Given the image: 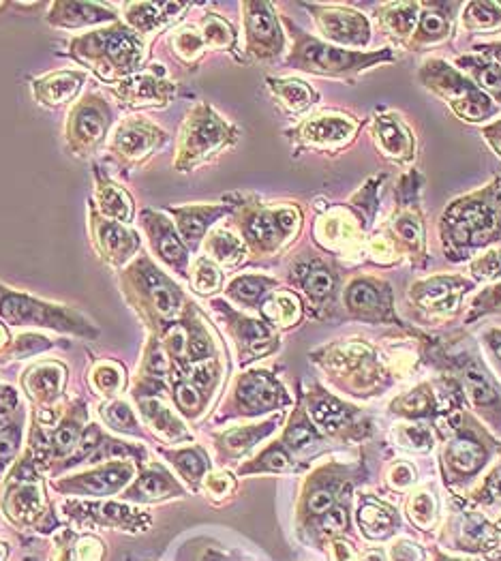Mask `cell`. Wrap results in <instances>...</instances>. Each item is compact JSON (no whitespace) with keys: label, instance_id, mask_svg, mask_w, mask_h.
<instances>
[{"label":"cell","instance_id":"obj_30","mask_svg":"<svg viewBox=\"0 0 501 561\" xmlns=\"http://www.w3.org/2000/svg\"><path fill=\"white\" fill-rule=\"evenodd\" d=\"M277 287V281L264 275H240L227 285V296L245 307H257L262 298Z\"/></svg>","mask_w":501,"mask_h":561},{"label":"cell","instance_id":"obj_25","mask_svg":"<svg viewBox=\"0 0 501 561\" xmlns=\"http://www.w3.org/2000/svg\"><path fill=\"white\" fill-rule=\"evenodd\" d=\"M493 210L482 202H469L452 212V234L461 242H474V238L487 236L493 230Z\"/></svg>","mask_w":501,"mask_h":561},{"label":"cell","instance_id":"obj_5","mask_svg":"<svg viewBox=\"0 0 501 561\" xmlns=\"http://www.w3.org/2000/svg\"><path fill=\"white\" fill-rule=\"evenodd\" d=\"M287 30L294 37V50L287 56V67L307 71L315 75H352L360 69H367L377 60L390 58L388 52L384 54H358V52H347L334 45L322 43L307 35L305 30H300L294 22L285 20Z\"/></svg>","mask_w":501,"mask_h":561},{"label":"cell","instance_id":"obj_3","mask_svg":"<svg viewBox=\"0 0 501 561\" xmlns=\"http://www.w3.org/2000/svg\"><path fill=\"white\" fill-rule=\"evenodd\" d=\"M238 140V129L227 123L208 103H197L185 116L178 129L176 140V172H193L221 150L234 146Z\"/></svg>","mask_w":501,"mask_h":561},{"label":"cell","instance_id":"obj_9","mask_svg":"<svg viewBox=\"0 0 501 561\" xmlns=\"http://www.w3.org/2000/svg\"><path fill=\"white\" fill-rule=\"evenodd\" d=\"M88 236L99 260L120 272L142 253V238L129 225L110 221L99 215L95 204L88 200Z\"/></svg>","mask_w":501,"mask_h":561},{"label":"cell","instance_id":"obj_29","mask_svg":"<svg viewBox=\"0 0 501 561\" xmlns=\"http://www.w3.org/2000/svg\"><path fill=\"white\" fill-rule=\"evenodd\" d=\"M294 281L311 300H326L334 292V275L315 262L296 266Z\"/></svg>","mask_w":501,"mask_h":561},{"label":"cell","instance_id":"obj_60","mask_svg":"<svg viewBox=\"0 0 501 561\" xmlns=\"http://www.w3.org/2000/svg\"><path fill=\"white\" fill-rule=\"evenodd\" d=\"M407 435L412 437V442H416V444H429V433L424 429H409Z\"/></svg>","mask_w":501,"mask_h":561},{"label":"cell","instance_id":"obj_4","mask_svg":"<svg viewBox=\"0 0 501 561\" xmlns=\"http://www.w3.org/2000/svg\"><path fill=\"white\" fill-rule=\"evenodd\" d=\"M0 322L7 326L50 328L84 339H97L99 335V330L80 311L11 290L3 283H0Z\"/></svg>","mask_w":501,"mask_h":561},{"label":"cell","instance_id":"obj_12","mask_svg":"<svg viewBox=\"0 0 501 561\" xmlns=\"http://www.w3.org/2000/svg\"><path fill=\"white\" fill-rule=\"evenodd\" d=\"M422 80L427 82V86H431L437 95H442L452 105V110L465 120L478 123V120L489 118L495 112L487 95H482L472 82L461 78L457 71L448 69L446 65H442V69H431V78L429 75H422Z\"/></svg>","mask_w":501,"mask_h":561},{"label":"cell","instance_id":"obj_62","mask_svg":"<svg viewBox=\"0 0 501 561\" xmlns=\"http://www.w3.org/2000/svg\"><path fill=\"white\" fill-rule=\"evenodd\" d=\"M497 354H499V358H501V343L497 345Z\"/></svg>","mask_w":501,"mask_h":561},{"label":"cell","instance_id":"obj_49","mask_svg":"<svg viewBox=\"0 0 501 561\" xmlns=\"http://www.w3.org/2000/svg\"><path fill=\"white\" fill-rule=\"evenodd\" d=\"M290 467V457H287L285 450H281L279 446L268 448L260 459H257L255 465L245 467L242 472H283V469Z\"/></svg>","mask_w":501,"mask_h":561},{"label":"cell","instance_id":"obj_53","mask_svg":"<svg viewBox=\"0 0 501 561\" xmlns=\"http://www.w3.org/2000/svg\"><path fill=\"white\" fill-rule=\"evenodd\" d=\"M52 347V341L39 335H20L18 339H13V352L11 358H26L30 354H39L43 350Z\"/></svg>","mask_w":501,"mask_h":561},{"label":"cell","instance_id":"obj_47","mask_svg":"<svg viewBox=\"0 0 501 561\" xmlns=\"http://www.w3.org/2000/svg\"><path fill=\"white\" fill-rule=\"evenodd\" d=\"M377 302H379V296L377 292L373 290V287L369 283H354L352 287H349V292H347V305L349 309H354V311H371L377 307Z\"/></svg>","mask_w":501,"mask_h":561},{"label":"cell","instance_id":"obj_21","mask_svg":"<svg viewBox=\"0 0 501 561\" xmlns=\"http://www.w3.org/2000/svg\"><path fill=\"white\" fill-rule=\"evenodd\" d=\"M135 467L131 461H112L105 463L93 472L75 476L65 480L60 487L75 493H88V495H110L118 489H123L125 484L131 480Z\"/></svg>","mask_w":501,"mask_h":561},{"label":"cell","instance_id":"obj_37","mask_svg":"<svg viewBox=\"0 0 501 561\" xmlns=\"http://www.w3.org/2000/svg\"><path fill=\"white\" fill-rule=\"evenodd\" d=\"M272 324H294L300 317V302L292 294H277L260 307Z\"/></svg>","mask_w":501,"mask_h":561},{"label":"cell","instance_id":"obj_36","mask_svg":"<svg viewBox=\"0 0 501 561\" xmlns=\"http://www.w3.org/2000/svg\"><path fill=\"white\" fill-rule=\"evenodd\" d=\"M172 491H176L174 480L167 476L161 469H148L140 476V480L135 482V487L131 489V497H146V499H159L170 495Z\"/></svg>","mask_w":501,"mask_h":561},{"label":"cell","instance_id":"obj_2","mask_svg":"<svg viewBox=\"0 0 501 561\" xmlns=\"http://www.w3.org/2000/svg\"><path fill=\"white\" fill-rule=\"evenodd\" d=\"M116 283L127 305L153 332L170 328L187 307L185 294L174 279L165 275L146 253H140L129 266L120 270Z\"/></svg>","mask_w":501,"mask_h":561},{"label":"cell","instance_id":"obj_41","mask_svg":"<svg viewBox=\"0 0 501 561\" xmlns=\"http://www.w3.org/2000/svg\"><path fill=\"white\" fill-rule=\"evenodd\" d=\"M22 442V412L15 416L7 427L0 429V474L5 472L7 465L15 459Z\"/></svg>","mask_w":501,"mask_h":561},{"label":"cell","instance_id":"obj_33","mask_svg":"<svg viewBox=\"0 0 501 561\" xmlns=\"http://www.w3.org/2000/svg\"><path fill=\"white\" fill-rule=\"evenodd\" d=\"M377 135L388 155L394 157H409L412 153V140H409L407 131L390 118H377Z\"/></svg>","mask_w":501,"mask_h":561},{"label":"cell","instance_id":"obj_55","mask_svg":"<svg viewBox=\"0 0 501 561\" xmlns=\"http://www.w3.org/2000/svg\"><path fill=\"white\" fill-rule=\"evenodd\" d=\"M334 504V497L330 491H315L309 497V510L315 514H326Z\"/></svg>","mask_w":501,"mask_h":561},{"label":"cell","instance_id":"obj_38","mask_svg":"<svg viewBox=\"0 0 501 561\" xmlns=\"http://www.w3.org/2000/svg\"><path fill=\"white\" fill-rule=\"evenodd\" d=\"M459 65L472 73L484 90H489L497 101H501V69L497 65L484 63V60L476 58H463L459 60Z\"/></svg>","mask_w":501,"mask_h":561},{"label":"cell","instance_id":"obj_23","mask_svg":"<svg viewBox=\"0 0 501 561\" xmlns=\"http://www.w3.org/2000/svg\"><path fill=\"white\" fill-rule=\"evenodd\" d=\"M65 379L67 369L60 365V362L50 360L30 367L22 377V386L30 399H35L43 405H52L56 399H60V394H63Z\"/></svg>","mask_w":501,"mask_h":561},{"label":"cell","instance_id":"obj_45","mask_svg":"<svg viewBox=\"0 0 501 561\" xmlns=\"http://www.w3.org/2000/svg\"><path fill=\"white\" fill-rule=\"evenodd\" d=\"M360 521L362 527L367 529V534L373 538L379 536H386L390 532V525H392V517L386 510H379L373 506H364L360 512Z\"/></svg>","mask_w":501,"mask_h":561},{"label":"cell","instance_id":"obj_7","mask_svg":"<svg viewBox=\"0 0 501 561\" xmlns=\"http://www.w3.org/2000/svg\"><path fill=\"white\" fill-rule=\"evenodd\" d=\"M170 140L165 129L144 116H127L114 125L105 153L123 172L138 170Z\"/></svg>","mask_w":501,"mask_h":561},{"label":"cell","instance_id":"obj_48","mask_svg":"<svg viewBox=\"0 0 501 561\" xmlns=\"http://www.w3.org/2000/svg\"><path fill=\"white\" fill-rule=\"evenodd\" d=\"M174 399L185 414H197L202 409V403H204L200 388L193 386L191 382H176L174 384Z\"/></svg>","mask_w":501,"mask_h":561},{"label":"cell","instance_id":"obj_35","mask_svg":"<svg viewBox=\"0 0 501 561\" xmlns=\"http://www.w3.org/2000/svg\"><path fill=\"white\" fill-rule=\"evenodd\" d=\"M193 290L197 294H204V296H210V294H215L217 290H221V285H223V275H221V270L217 268V264L208 260V257H200L193 264V268L189 270V279Z\"/></svg>","mask_w":501,"mask_h":561},{"label":"cell","instance_id":"obj_8","mask_svg":"<svg viewBox=\"0 0 501 561\" xmlns=\"http://www.w3.org/2000/svg\"><path fill=\"white\" fill-rule=\"evenodd\" d=\"M242 242L257 253L270 255L279 251L283 242L294 236L300 227V212L296 208H264L251 204L238 221Z\"/></svg>","mask_w":501,"mask_h":561},{"label":"cell","instance_id":"obj_16","mask_svg":"<svg viewBox=\"0 0 501 561\" xmlns=\"http://www.w3.org/2000/svg\"><path fill=\"white\" fill-rule=\"evenodd\" d=\"M120 22L112 5L101 3H75V0H54L45 15V24L58 30H75L90 26H110Z\"/></svg>","mask_w":501,"mask_h":561},{"label":"cell","instance_id":"obj_6","mask_svg":"<svg viewBox=\"0 0 501 561\" xmlns=\"http://www.w3.org/2000/svg\"><path fill=\"white\" fill-rule=\"evenodd\" d=\"M114 110L99 93H86L71 105L65 123V146L75 159L95 157L114 129Z\"/></svg>","mask_w":501,"mask_h":561},{"label":"cell","instance_id":"obj_11","mask_svg":"<svg viewBox=\"0 0 501 561\" xmlns=\"http://www.w3.org/2000/svg\"><path fill=\"white\" fill-rule=\"evenodd\" d=\"M138 223L157 260L174 270L180 279H189V249L182 242L174 221L159 210L144 208L138 212Z\"/></svg>","mask_w":501,"mask_h":561},{"label":"cell","instance_id":"obj_54","mask_svg":"<svg viewBox=\"0 0 501 561\" xmlns=\"http://www.w3.org/2000/svg\"><path fill=\"white\" fill-rule=\"evenodd\" d=\"M499 20V11L491 3H474L465 11V24L476 26H493Z\"/></svg>","mask_w":501,"mask_h":561},{"label":"cell","instance_id":"obj_14","mask_svg":"<svg viewBox=\"0 0 501 561\" xmlns=\"http://www.w3.org/2000/svg\"><path fill=\"white\" fill-rule=\"evenodd\" d=\"M236 208V204H187V206H165V212L174 219L176 230L189 251H197L206 238L208 230L219 219Z\"/></svg>","mask_w":501,"mask_h":561},{"label":"cell","instance_id":"obj_28","mask_svg":"<svg viewBox=\"0 0 501 561\" xmlns=\"http://www.w3.org/2000/svg\"><path fill=\"white\" fill-rule=\"evenodd\" d=\"M204 247L208 253V260L221 264V266H236L245 260V253H247V245L242 242V238L234 236L227 230L212 232L206 238Z\"/></svg>","mask_w":501,"mask_h":561},{"label":"cell","instance_id":"obj_32","mask_svg":"<svg viewBox=\"0 0 501 561\" xmlns=\"http://www.w3.org/2000/svg\"><path fill=\"white\" fill-rule=\"evenodd\" d=\"M200 33L204 37L206 48L212 50H234L236 30L225 18L217 13H206L200 22Z\"/></svg>","mask_w":501,"mask_h":561},{"label":"cell","instance_id":"obj_57","mask_svg":"<svg viewBox=\"0 0 501 561\" xmlns=\"http://www.w3.org/2000/svg\"><path fill=\"white\" fill-rule=\"evenodd\" d=\"M11 352H13V339L9 335V328L7 324L0 322V362L11 358Z\"/></svg>","mask_w":501,"mask_h":561},{"label":"cell","instance_id":"obj_18","mask_svg":"<svg viewBox=\"0 0 501 561\" xmlns=\"http://www.w3.org/2000/svg\"><path fill=\"white\" fill-rule=\"evenodd\" d=\"M86 84V71L80 69H60L50 71L39 78L30 80V88L41 108L56 110L63 105L75 103L78 95L82 93V86Z\"/></svg>","mask_w":501,"mask_h":561},{"label":"cell","instance_id":"obj_51","mask_svg":"<svg viewBox=\"0 0 501 561\" xmlns=\"http://www.w3.org/2000/svg\"><path fill=\"white\" fill-rule=\"evenodd\" d=\"M416 11H418L416 5H399V7H392V11L386 15L388 26L394 30V33L407 35L409 30L414 28Z\"/></svg>","mask_w":501,"mask_h":561},{"label":"cell","instance_id":"obj_56","mask_svg":"<svg viewBox=\"0 0 501 561\" xmlns=\"http://www.w3.org/2000/svg\"><path fill=\"white\" fill-rule=\"evenodd\" d=\"M472 392H474V399L480 403V405H489L495 401V392L493 388L484 382V379L480 377H474L472 379Z\"/></svg>","mask_w":501,"mask_h":561},{"label":"cell","instance_id":"obj_63","mask_svg":"<svg viewBox=\"0 0 501 561\" xmlns=\"http://www.w3.org/2000/svg\"><path fill=\"white\" fill-rule=\"evenodd\" d=\"M9 3H0V9H5Z\"/></svg>","mask_w":501,"mask_h":561},{"label":"cell","instance_id":"obj_43","mask_svg":"<svg viewBox=\"0 0 501 561\" xmlns=\"http://www.w3.org/2000/svg\"><path fill=\"white\" fill-rule=\"evenodd\" d=\"M450 457H452V465L457 467L459 472L469 474V472H476V469L482 465L484 452L476 442H472V439H459V442L452 446Z\"/></svg>","mask_w":501,"mask_h":561},{"label":"cell","instance_id":"obj_13","mask_svg":"<svg viewBox=\"0 0 501 561\" xmlns=\"http://www.w3.org/2000/svg\"><path fill=\"white\" fill-rule=\"evenodd\" d=\"M242 22H245L247 54L253 60H275L281 56L285 50V35L275 7L270 3H245Z\"/></svg>","mask_w":501,"mask_h":561},{"label":"cell","instance_id":"obj_17","mask_svg":"<svg viewBox=\"0 0 501 561\" xmlns=\"http://www.w3.org/2000/svg\"><path fill=\"white\" fill-rule=\"evenodd\" d=\"M90 202L105 219L123 225H131L135 221V202L131 193L123 185H118L99 163H93V197H90Z\"/></svg>","mask_w":501,"mask_h":561},{"label":"cell","instance_id":"obj_64","mask_svg":"<svg viewBox=\"0 0 501 561\" xmlns=\"http://www.w3.org/2000/svg\"><path fill=\"white\" fill-rule=\"evenodd\" d=\"M0 557H3V553H0Z\"/></svg>","mask_w":501,"mask_h":561},{"label":"cell","instance_id":"obj_20","mask_svg":"<svg viewBox=\"0 0 501 561\" xmlns=\"http://www.w3.org/2000/svg\"><path fill=\"white\" fill-rule=\"evenodd\" d=\"M118 7L123 13V22L142 37L159 33L161 28L176 20L182 11L189 9L187 3H142V0L120 3Z\"/></svg>","mask_w":501,"mask_h":561},{"label":"cell","instance_id":"obj_19","mask_svg":"<svg viewBox=\"0 0 501 561\" xmlns=\"http://www.w3.org/2000/svg\"><path fill=\"white\" fill-rule=\"evenodd\" d=\"M84 420H86V407L82 403H78L73 407V412H69L63 420L58 422V427L54 429L52 437L41 439V442H33L30 450H33L35 457L39 461H45L50 457H69V454H75L78 450L82 435H84Z\"/></svg>","mask_w":501,"mask_h":561},{"label":"cell","instance_id":"obj_40","mask_svg":"<svg viewBox=\"0 0 501 561\" xmlns=\"http://www.w3.org/2000/svg\"><path fill=\"white\" fill-rule=\"evenodd\" d=\"M90 382H93L95 390L112 397V394L123 390L125 371L120 365H114V362H101V365H97L93 373H90Z\"/></svg>","mask_w":501,"mask_h":561},{"label":"cell","instance_id":"obj_1","mask_svg":"<svg viewBox=\"0 0 501 561\" xmlns=\"http://www.w3.org/2000/svg\"><path fill=\"white\" fill-rule=\"evenodd\" d=\"M63 54L93 71L99 82L112 86L146 67V37L120 20L71 37Z\"/></svg>","mask_w":501,"mask_h":561},{"label":"cell","instance_id":"obj_27","mask_svg":"<svg viewBox=\"0 0 501 561\" xmlns=\"http://www.w3.org/2000/svg\"><path fill=\"white\" fill-rule=\"evenodd\" d=\"M266 84L270 88V93L272 97L277 99L279 105H283V108L287 112H292V114H298L302 110H307L309 105L317 99L315 95V90L305 84V82H300V80H281V78H266Z\"/></svg>","mask_w":501,"mask_h":561},{"label":"cell","instance_id":"obj_58","mask_svg":"<svg viewBox=\"0 0 501 561\" xmlns=\"http://www.w3.org/2000/svg\"><path fill=\"white\" fill-rule=\"evenodd\" d=\"M324 527H326V529H332V532H341V529L345 527V514H343V510L326 512Z\"/></svg>","mask_w":501,"mask_h":561},{"label":"cell","instance_id":"obj_39","mask_svg":"<svg viewBox=\"0 0 501 561\" xmlns=\"http://www.w3.org/2000/svg\"><path fill=\"white\" fill-rule=\"evenodd\" d=\"M99 412H101L103 420L108 422L112 429H116V431H120V433H129V435L140 433L138 418H135L133 409H131L125 401H110V403H105V405L99 409Z\"/></svg>","mask_w":501,"mask_h":561},{"label":"cell","instance_id":"obj_61","mask_svg":"<svg viewBox=\"0 0 501 561\" xmlns=\"http://www.w3.org/2000/svg\"><path fill=\"white\" fill-rule=\"evenodd\" d=\"M364 561H384V557L379 555V553H371V555L364 557Z\"/></svg>","mask_w":501,"mask_h":561},{"label":"cell","instance_id":"obj_46","mask_svg":"<svg viewBox=\"0 0 501 561\" xmlns=\"http://www.w3.org/2000/svg\"><path fill=\"white\" fill-rule=\"evenodd\" d=\"M272 429H275V422H268L262 424V427H251V429H240L234 433H227L225 435V446H230L232 450H247L253 444H257V439H262L264 435H268Z\"/></svg>","mask_w":501,"mask_h":561},{"label":"cell","instance_id":"obj_44","mask_svg":"<svg viewBox=\"0 0 501 561\" xmlns=\"http://www.w3.org/2000/svg\"><path fill=\"white\" fill-rule=\"evenodd\" d=\"M167 457H170L172 463L178 467V472L182 476H187L189 480H200L206 472V457L195 448L178 450V452L167 454Z\"/></svg>","mask_w":501,"mask_h":561},{"label":"cell","instance_id":"obj_52","mask_svg":"<svg viewBox=\"0 0 501 561\" xmlns=\"http://www.w3.org/2000/svg\"><path fill=\"white\" fill-rule=\"evenodd\" d=\"M315 439V429L307 420H294L290 427H287L285 433V444L290 446L292 450H302L307 448L309 444H313Z\"/></svg>","mask_w":501,"mask_h":561},{"label":"cell","instance_id":"obj_15","mask_svg":"<svg viewBox=\"0 0 501 561\" xmlns=\"http://www.w3.org/2000/svg\"><path fill=\"white\" fill-rule=\"evenodd\" d=\"M305 7L313 13V20L326 39L343 45H364L369 41V22L360 13L324 5Z\"/></svg>","mask_w":501,"mask_h":561},{"label":"cell","instance_id":"obj_50","mask_svg":"<svg viewBox=\"0 0 501 561\" xmlns=\"http://www.w3.org/2000/svg\"><path fill=\"white\" fill-rule=\"evenodd\" d=\"M448 30V20L444 13H437V11H427L422 13V20H420V28H418V37L424 41H437L446 35Z\"/></svg>","mask_w":501,"mask_h":561},{"label":"cell","instance_id":"obj_42","mask_svg":"<svg viewBox=\"0 0 501 561\" xmlns=\"http://www.w3.org/2000/svg\"><path fill=\"white\" fill-rule=\"evenodd\" d=\"M313 418H315V422L320 424L322 429H326V431H337V429H341L343 424L347 422V407H343L341 403H337V401H332V399H322V401H317L315 405H313Z\"/></svg>","mask_w":501,"mask_h":561},{"label":"cell","instance_id":"obj_10","mask_svg":"<svg viewBox=\"0 0 501 561\" xmlns=\"http://www.w3.org/2000/svg\"><path fill=\"white\" fill-rule=\"evenodd\" d=\"M108 88L120 108L140 112V110H165L167 105L174 101L178 84L167 78L163 65L155 63V65H146L140 73L131 75L127 80H120Z\"/></svg>","mask_w":501,"mask_h":561},{"label":"cell","instance_id":"obj_34","mask_svg":"<svg viewBox=\"0 0 501 561\" xmlns=\"http://www.w3.org/2000/svg\"><path fill=\"white\" fill-rule=\"evenodd\" d=\"M138 401H140V409L150 427H155L161 435L170 437V439L185 435V431H182V424L172 416L170 409H165L157 399H138Z\"/></svg>","mask_w":501,"mask_h":561},{"label":"cell","instance_id":"obj_24","mask_svg":"<svg viewBox=\"0 0 501 561\" xmlns=\"http://www.w3.org/2000/svg\"><path fill=\"white\" fill-rule=\"evenodd\" d=\"M354 133V125L349 120L337 116H317L302 123L292 135L305 146H328L343 142L347 135Z\"/></svg>","mask_w":501,"mask_h":561},{"label":"cell","instance_id":"obj_59","mask_svg":"<svg viewBox=\"0 0 501 561\" xmlns=\"http://www.w3.org/2000/svg\"><path fill=\"white\" fill-rule=\"evenodd\" d=\"M487 138L491 140V144L497 148V153L501 155V123L495 125V127H491V129L487 131Z\"/></svg>","mask_w":501,"mask_h":561},{"label":"cell","instance_id":"obj_26","mask_svg":"<svg viewBox=\"0 0 501 561\" xmlns=\"http://www.w3.org/2000/svg\"><path fill=\"white\" fill-rule=\"evenodd\" d=\"M215 305L227 315V317H232V328L236 332V337L240 339V343L249 347L251 354H266L272 350V332L266 324L262 322H255V320H249V317H242L238 313H234L232 309H227L225 302H219L215 300Z\"/></svg>","mask_w":501,"mask_h":561},{"label":"cell","instance_id":"obj_31","mask_svg":"<svg viewBox=\"0 0 501 561\" xmlns=\"http://www.w3.org/2000/svg\"><path fill=\"white\" fill-rule=\"evenodd\" d=\"M170 50L180 60V63L193 65L204 54L206 43H204L200 30L193 26H182V28H176L170 35Z\"/></svg>","mask_w":501,"mask_h":561},{"label":"cell","instance_id":"obj_22","mask_svg":"<svg viewBox=\"0 0 501 561\" xmlns=\"http://www.w3.org/2000/svg\"><path fill=\"white\" fill-rule=\"evenodd\" d=\"M236 397L242 412L247 414L268 412V409H275L285 401L281 386L264 371L249 373L242 377L236 390Z\"/></svg>","mask_w":501,"mask_h":561}]
</instances>
